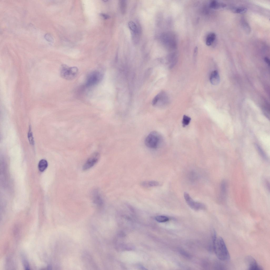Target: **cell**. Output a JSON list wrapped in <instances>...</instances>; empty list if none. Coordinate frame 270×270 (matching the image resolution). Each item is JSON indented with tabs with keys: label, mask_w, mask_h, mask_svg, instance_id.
<instances>
[{
	"label": "cell",
	"mask_w": 270,
	"mask_h": 270,
	"mask_svg": "<svg viewBox=\"0 0 270 270\" xmlns=\"http://www.w3.org/2000/svg\"><path fill=\"white\" fill-rule=\"evenodd\" d=\"M213 248L218 258L222 261H229L230 257L225 243L221 237H217L214 240Z\"/></svg>",
	"instance_id": "obj_1"
},
{
	"label": "cell",
	"mask_w": 270,
	"mask_h": 270,
	"mask_svg": "<svg viewBox=\"0 0 270 270\" xmlns=\"http://www.w3.org/2000/svg\"><path fill=\"white\" fill-rule=\"evenodd\" d=\"M163 141L162 136L158 132L153 131L146 138L144 143L146 146L151 149H156L159 148Z\"/></svg>",
	"instance_id": "obj_2"
},
{
	"label": "cell",
	"mask_w": 270,
	"mask_h": 270,
	"mask_svg": "<svg viewBox=\"0 0 270 270\" xmlns=\"http://www.w3.org/2000/svg\"><path fill=\"white\" fill-rule=\"evenodd\" d=\"M78 73V69L75 66L70 67L66 64H62L60 68V73L61 76L68 80L74 79L77 76Z\"/></svg>",
	"instance_id": "obj_3"
},
{
	"label": "cell",
	"mask_w": 270,
	"mask_h": 270,
	"mask_svg": "<svg viewBox=\"0 0 270 270\" xmlns=\"http://www.w3.org/2000/svg\"><path fill=\"white\" fill-rule=\"evenodd\" d=\"M169 101V98L167 94L164 91H162L154 98L152 104L154 106L163 107L167 105Z\"/></svg>",
	"instance_id": "obj_4"
},
{
	"label": "cell",
	"mask_w": 270,
	"mask_h": 270,
	"mask_svg": "<svg viewBox=\"0 0 270 270\" xmlns=\"http://www.w3.org/2000/svg\"><path fill=\"white\" fill-rule=\"evenodd\" d=\"M102 77V75L99 71H95L92 72L87 77L86 85L87 86H90L96 84L100 80Z\"/></svg>",
	"instance_id": "obj_5"
},
{
	"label": "cell",
	"mask_w": 270,
	"mask_h": 270,
	"mask_svg": "<svg viewBox=\"0 0 270 270\" xmlns=\"http://www.w3.org/2000/svg\"><path fill=\"white\" fill-rule=\"evenodd\" d=\"M185 200L188 205L192 209L195 210L203 209L205 207L204 204L195 202L190 196L189 194L186 192L184 193Z\"/></svg>",
	"instance_id": "obj_6"
},
{
	"label": "cell",
	"mask_w": 270,
	"mask_h": 270,
	"mask_svg": "<svg viewBox=\"0 0 270 270\" xmlns=\"http://www.w3.org/2000/svg\"><path fill=\"white\" fill-rule=\"evenodd\" d=\"M99 157L100 155L98 153H95L92 154L83 165V170L84 171H86L93 167L97 162Z\"/></svg>",
	"instance_id": "obj_7"
},
{
	"label": "cell",
	"mask_w": 270,
	"mask_h": 270,
	"mask_svg": "<svg viewBox=\"0 0 270 270\" xmlns=\"http://www.w3.org/2000/svg\"><path fill=\"white\" fill-rule=\"evenodd\" d=\"M92 199L94 204L98 208L101 209L104 205V202L102 196L98 189L94 190L92 193Z\"/></svg>",
	"instance_id": "obj_8"
},
{
	"label": "cell",
	"mask_w": 270,
	"mask_h": 270,
	"mask_svg": "<svg viewBox=\"0 0 270 270\" xmlns=\"http://www.w3.org/2000/svg\"><path fill=\"white\" fill-rule=\"evenodd\" d=\"M245 262L248 267V269L252 270L263 269V268L255 260L252 256H247L245 258Z\"/></svg>",
	"instance_id": "obj_9"
},
{
	"label": "cell",
	"mask_w": 270,
	"mask_h": 270,
	"mask_svg": "<svg viewBox=\"0 0 270 270\" xmlns=\"http://www.w3.org/2000/svg\"><path fill=\"white\" fill-rule=\"evenodd\" d=\"M220 199L222 201L226 199L227 191V184L226 181H223L221 182L220 186Z\"/></svg>",
	"instance_id": "obj_10"
},
{
	"label": "cell",
	"mask_w": 270,
	"mask_h": 270,
	"mask_svg": "<svg viewBox=\"0 0 270 270\" xmlns=\"http://www.w3.org/2000/svg\"><path fill=\"white\" fill-rule=\"evenodd\" d=\"M210 80L211 83L214 85H216L219 83L220 78L217 70H215L211 72L210 77Z\"/></svg>",
	"instance_id": "obj_11"
},
{
	"label": "cell",
	"mask_w": 270,
	"mask_h": 270,
	"mask_svg": "<svg viewBox=\"0 0 270 270\" xmlns=\"http://www.w3.org/2000/svg\"><path fill=\"white\" fill-rule=\"evenodd\" d=\"M209 6L211 8L217 9L224 8L226 6V5L224 3H219L216 1L213 0L210 2Z\"/></svg>",
	"instance_id": "obj_12"
},
{
	"label": "cell",
	"mask_w": 270,
	"mask_h": 270,
	"mask_svg": "<svg viewBox=\"0 0 270 270\" xmlns=\"http://www.w3.org/2000/svg\"><path fill=\"white\" fill-rule=\"evenodd\" d=\"M215 34L210 33L207 35L206 39V44L208 46H210L213 43L216 38Z\"/></svg>",
	"instance_id": "obj_13"
},
{
	"label": "cell",
	"mask_w": 270,
	"mask_h": 270,
	"mask_svg": "<svg viewBox=\"0 0 270 270\" xmlns=\"http://www.w3.org/2000/svg\"><path fill=\"white\" fill-rule=\"evenodd\" d=\"M141 185L145 187H150L158 186L159 183L155 181H143L141 183Z\"/></svg>",
	"instance_id": "obj_14"
},
{
	"label": "cell",
	"mask_w": 270,
	"mask_h": 270,
	"mask_svg": "<svg viewBox=\"0 0 270 270\" xmlns=\"http://www.w3.org/2000/svg\"><path fill=\"white\" fill-rule=\"evenodd\" d=\"M48 163L47 161L45 160L42 159L40 161L38 164V168L39 171L42 172L47 168Z\"/></svg>",
	"instance_id": "obj_15"
},
{
	"label": "cell",
	"mask_w": 270,
	"mask_h": 270,
	"mask_svg": "<svg viewBox=\"0 0 270 270\" xmlns=\"http://www.w3.org/2000/svg\"><path fill=\"white\" fill-rule=\"evenodd\" d=\"M129 27L131 31L134 34H136L138 33V30L136 24L132 21H129L128 23Z\"/></svg>",
	"instance_id": "obj_16"
},
{
	"label": "cell",
	"mask_w": 270,
	"mask_h": 270,
	"mask_svg": "<svg viewBox=\"0 0 270 270\" xmlns=\"http://www.w3.org/2000/svg\"><path fill=\"white\" fill-rule=\"evenodd\" d=\"M242 24L244 29L247 33H249L250 31V28L248 23L243 18L242 19Z\"/></svg>",
	"instance_id": "obj_17"
},
{
	"label": "cell",
	"mask_w": 270,
	"mask_h": 270,
	"mask_svg": "<svg viewBox=\"0 0 270 270\" xmlns=\"http://www.w3.org/2000/svg\"><path fill=\"white\" fill-rule=\"evenodd\" d=\"M156 220L159 222H165L168 221L169 219L167 217L163 215H158L155 218Z\"/></svg>",
	"instance_id": "obj_18"
},
{
	"label": "cell",
	"mask_w": 270,
	"mask_h": 270,
	"mask_svg": "<svg viewBox=\"0 0 270 270\" xmlns=\"http://www.w3.org/2000/svg\"><path fill=\"white\" fill-rule=\"evenodd\" d=\"M191 120V118L190 117L186 115H184L182 121L183 126L185 127L188 125L189 124Z\"/></svg>",
	"instance_id": "obj_19"
},
{
	"label": "cell",
	"mask_w": 270,
	"mask_h": 270,
	"mask_svg": "<svg viewBox=\"0 0 270 270\" xmlns=\"http://www.w3.org/2000/svg\"><path fill=\"white\" fill-rule=\"evenodd\" d=\"M247 11L246 8L241 7L235 8L234 10V12L237 13L239 14H243L245 13Z\"/></svg>",
	"instance_id": "obj_20"
},
{
	"label": "cell",
	"mask_w": 270,
	"mask_h": 270,
	"mask_svg": "<svg viewBox=\"0 0 270 270\" xmlns=\"http://www.w3.org/2000/svg\"><path fill=\"white\" fill-rule=\"evenodd\" d=\"M120 5L122 13H125L126 9V3L125 1L122 0L120 1Z\"/></svg>",
	"instance_id": "obj_21"
},
{
	"label": "cell",
	"mask_w": 270,
	"mask_h": 270,
	"mask_svg": "<svg viewBox=\"0 0 270 270\" xmlns=\"http://www.w3.org/2000/svg\"><path fill=\"white\" fill-rule=\"evenodd\" d=\"M28 137L30 143L32 144H33L34 141L32 133L30 128L28 133Z\"/></svg>",
	"instance_id": "obj_22"
},
{
	"label": "cell",
	"mask_w": 270,
	"mask_h": 270,
	"mask_svg": "<svg viewBox=\"0 0 270 270\" xmlns=\"http://www.w3.org/2000/svg\"><path fill=\"white\" fill-rule=\"evenodd\" d=\"M198 51V48L197 46H196L194 48V58L195 59L196 56L197 52Z\"/></svg>",
	"instance_id": "obj_23"
},
{
	"label": "cell",
	"mask_w": 270,
	"mask_h": 270,
	"mask_svg": "<svg viewBox=\"0 0 270 270\" xmlns=\"http://www.w3.org/2000/svg\"><path fill=\"white\" fill-rule=\"evenodd\" d=\"M100 15L101 16L105 19H108L110 17V16L108 15L105 13H101Z\"/></svg>",
	"instance_id": "obj_24"
},
{
	"label": "cell",
	"mask_w": 270,
	"mask_h": 270,
	"mask_svg": "<svg viewBox=\"0 0 270 270\" xmlns=\"http://www.w3.org/2000/svg\"><path fill=\"white\" fill-rule=\"evenodd\" d=\"M180 252L183 255H184V256H185V257H190L189 255L187 254V253H186L184 251H183L182 250H181L180 251Z\"/></svg>",
	"instance_id": "obj_25"
},
{
	"label": "cell",
	"mask_w": 270,
	"mask_h": 270,
	"mask_svg": "<svg viewBox=\"0 0 270 270\" xmlns=\"http://www.w3.org/2000/svg\"><path fill=\"white\" fill-rule=\"evenodd\" d=\"M264 61L269 66L270 65V60L269 59L268 57H265V58H264Z\"/></svg>",
	"instance_id": "obj_26"
}]
</instances>
